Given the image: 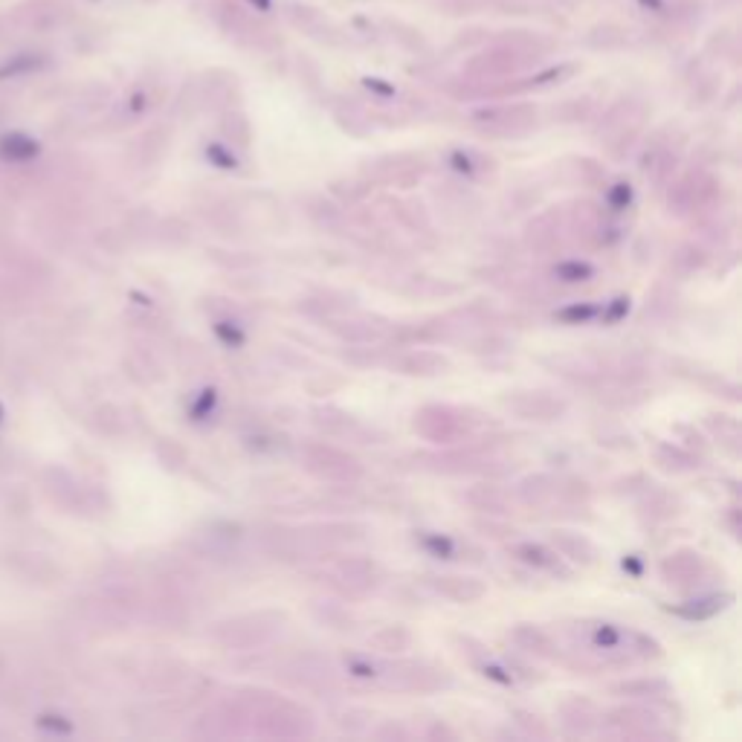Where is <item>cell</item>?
Instances as JSON below:
<instances>
[{
	"label": "cell",
	"mask_w": 742,
	"mask_h": 742,
	"mask_svg": "<svg viewBox=\"0 0 742 742\" xmlns=\"http://www.w3.org/2000/svg\"><path fill=\"white\" fill-rule=\"evenodd\" d=\"M38 154H41V145H38V140L29 137V133L12 131V133H4V137H0V160L26 162V160H35Z\"/></svg>",
	"instance_id": "cell-1"
},
{
	"label": "cell",
	"mask_w": 742,
	"mask_h": 742,
	"mask_svg": "<svg viewBox=\"0 0 742 742\" xmlns=\"http://www.w3.org/2000/svg\"><path fill=\"white\" fill-rule=\"evenodd\" d=\"M44 55H33V53H24V55H15L9 62L0 64V82L6 79H18V76H26V73H35L38 67H44Z\"/></svg>",
	"instance_id": "cell-2"
},
{
	"label": "cell",
	"mask_w": 742,
	"mask_h": 742,
	"mask_svg": "<svg viewBox=\"0 0 742 742\" xmlns=\"http://www.w3.org/2000/svg\"><path fill=\"white\" fill-rule=\"evenodd\" d=\"M447 581H450V583L444 586V591H447V595L455 598V600H473V598H479V595H482V586L464 581V577H447Z\"/></svg>",
	"instance_id": "cell-3"
},
{
	"label": "cell",
	"mask_w": 742,
	"mask_h": 742,
	"mask_svg": "<svg viewBox=\"0 0 742 742\" xmlns=\"http://www.w3.org/2000/svg\"><path fill=\"white\" fill-rule=\"evenodd\" d=\"M38 728L50 731V734H73V725L64 717H58V714H41Z\"/></svg>",
	"instance_id": "cell-4"
},
{
	"label": "cell",
	"mask_w": 742,
	"mask_h": 742,
	"mask_svg": "<svg viewBox=\"0 0 742 742\" xmlns=\"http://www.w3.org/2000/svg\"><path fill=\"white\" fill-rule=\"evenodd\" d=\"M252 4H256L259 9H267V6H270V0H252Z\"/></svg>",
	"instance_id": "cell-5"
},
{
	"label": "cell",
	"mask_w": 742,
	"mask_h": 742,
	"mask_svg": "<svg viewBox=\"0 0 742 742\" xmlns=\"http://www.w3.org/2000/svg\"><path fill=\"white\" fill-rule=\"evenodd\" d=\"M0 421H4V406H0Z\"/></svg>",
	"instance_id": "cell-6"
}]
</instances>
